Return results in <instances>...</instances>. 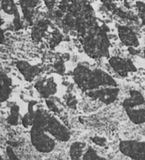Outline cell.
Here are the masks:
<instances>
[{"label": "cell", "instance_id": "obj_1", "mask_svg": "<svg viewBox=\"0 0 145 160\" xmlns=\"http://www.w3.org/2000/svg\"><path fill=\"white\" fill-rule=\"evenodd\" d=\"M109 28L103 24H96L85 35L83 39V50L92 58L98 59L109 54L111 40L108 36Z\"/></svg>", "mask_w": 145, "mask_h": 160}, {"label": "cell", "instance_id": "obj_2", "mask_svg": "<svg viewBox=\"0 0 145 160\" xmlns=\"http://www.w3.org/2000/svg\"><path fill=\"white\" fill-rule=\"evenodd\" d=\"M73 78L79 87L92 90L100 85L115 86V81L101 69H90L87 66L79 65L73 72Z\"/></svg>", "mask_w": 145, "mask_h": 160}, {"label": "cell", "instance_id": "obj_3", "mask_svg": "<svg viewBox=\"0 0 145 160\" xmlns=\"http://www.w3.org/2000/svg\"><path fill=\"white\" fill-rule=\"evenodd\" d=\"M109 64L112 70L121 77H127L129 73L137 71V68L129 58H122L120 56H112Z\"/></svg>", "mask_w": 145, "mask_h": 160}, {"label": "cell", "instance_id": "obj_4", "mask_svg": "<svg viewBox=\"0 0 145 160\" xmlns=\"http://www.w3.org/2000/svg\"><path fill=\"white\" fill-rule=\"evenodd\" d=\"M117 32H118V38L120 41L127 47L130 48H137L140 45V40L138 38V35L133 30L132 27L128 25H117Z\"/></svg>", "mask_w": 145, "mask_h": 160}, {"label": "cell", "instance_id": "obj_5", "mask_svg": "<svg viewBox=\"0 0 145 160\" xmlns=\"http://www.w3.org/2000/svg\"><path fill=\"white\" fill-rule=\"evenodd\" d=\"M123 154L130 157L132 159L145 160V143L133 142H123L120 144Z\"/></svg>", "mask_w": 145, "mask_h": 160}, {"label": "cell", "instance_id": "obj_6", "mask_svg": "<svg viewBox=\"0 0 145 160\" xmlns=\"http://www.w3.org/2000/svg\"><path fill=\"white\" fill-rule=\"evenodd\" d=\"M39 4V0H19L22 18L28 24H34L36 9Z\"/></svg>", "mask_w": 145, "mask_h": 160}, {"label": "cell", "instance_id": "obj_7", "mask_svg": "<svg viewBox=\"0 0 145 160\" xmlns=\"http://www.w3.org/2000/svg\"><path fill=\"white\" fill-rule=\"evenodd\" d=\"M119 94V90L117 88H103L99 90H96L94 92L87 93V96L92 98L93 99H98L105 104H110L115 101Z\"/></svg>", "mask_w": 145, "mask_h": 160}, {"label": "cell", "instance_id": "obj_8", "mask_svg": "<svg viewBox=\"0 0 145 160\" xmlns=\"http://www.w3.org/2000/svg\"><path fill=\"white\" fill-rule=\"evenodd\" d=\"M16 68L20 71V73L23 76V78L28 82L33 81L42 70L38 66H32L28 62L23 61V60L17 61Z\"/></svg>", "mask_w": 145, "mask_h": 160}, {"label": "cell", "instance_id": "obj_9", "mask_svg": "<svg viewBox=\"0 0 145 160\" xmlns=\"http://www.w3.org/2000/svg\"><path fill=\"white\" fill-rule=\"evenodd\" d=\"M35 87L38 92L44 98L51 97L57 91V85L52 78H45L38 81L35 83Z\"/></svg>", "mask_w": 145, "mask_h": 160}, {"label": "cell", "instance_id": "obj_10", "mask_svg": "<svg viewBox=\"0 0 145 160\" xmlns=\"http://www.w3.org/2000/svg\"><path fill=\"white\" fill-rule=\"evenodd\" d=\"M11 85L12 82L11 79L5 73L2 72L1 74V99L2 102L8 99L11 93Z\"/></svg>", "mask_w": 145, "mask_h": 160}, {"label": "cell", "instance_id": "obj_11", "mask_svg": "<svg viewBox=\"0 0 145 160\" xmlns=\"http://www.w3.org/2000/svg\"><path fill=\"white\" fill-rule=\"evenodd\" d=\"M1 9L7 15H11L13 18L20 16L18 7L14 0H1Z\"/></svg>", "mask_w": 145, "mask_h": 160}, {"label": "cell", "instance_id": "obj_12", "mask_svg": "<svg viewBox=\"0 0 145 160\" xmlns=\"http://www.w3.org/2000/svg\"><path fill=\"white\" fill-rule=\"evenodd\" d=\"M127 112L128 117L135 124H142L145 123V109L140 110H130L127 109Z\"/></svg>", "mask_w": 145, "mask_h": 160}, {"label": "cell", "instance_id": "obj_13", "mask_svg": "<svg viewBox=\"0 0 145 160\" xmlns=\"http://www.w3.org/2000/svg\"><path fill=\"white\" fill-rule=\"evenodd\" d=\"M63 38H64V36L62 35V33L56 27H53L51 32V38L49 40L50 48L54 49L56 46H58L63 41Z\"/></svg>", "mask_w": 145, "mask_h": 160}, {"label": "cell", "instance_id": "obj_14", "mask_svg": "<svg viewBox=\"0 0 145 160\" xmlns=\"http://www.w3.org/2000/svg\"><path fill=\"white\" fill-rule=\"evenodd\" d=\"M83 148V143L81 142H74L70 148V157L72 160H81L82 152Z\"/></svg>", "mask_w": 145, "mask_h": 160}, {"label": "cell", "instance_id": "obj_15", "mask_svg": "<svg viewBox=\"0 0 145 160\" xmlns=\"http://www.w3.org/2000/svg\"><path fill=\"white\" fill-rule=\"evenodd\" d=\"M136 8L138 11V17L142 21V23L145 25V2L143 1H137Z\"/></svg>", "mask_w": 145, "mask_h": 160}, {"label": "cell", "instance_id": "obj_16", "mask_svg": "<svg viewBox=\"0 0 145 160\" xmlns=\"http://www.w3.org/2000/svg\"><path fill=\"white\" fill-rule=\"evenodd\" d=\"M53 68L59 73V74H64L66 71V67H65V60L63 58L57 59L54 64H53Z\"/></svg>", "mask_w": 145, "mask_h": 160}, {"label": "cell", "instance_id": "obj_17", "mask_svg": "<svg viewBox=\"0 0 145 160\" xmlns=\"http://www.w3.org/2000/svg\"><path fill=\"white\" fill-rule=\"evenodd\" d=\"M91 140L98 146H105L107 142V140L104 137H93Z\"/></svg>", "mask_w": 145, "mask_h": 160}, {"label": "cell", "instance_id": "obj_18", "mask_svg": "<svg viewBox=\"0 0 145 160\" xmlns=\"http://www.w3.org/2000/svg\"><path fill=\"white\" fill-rule=\"evenodd\" d=\"M77 99L73 97V96H69L68 98H67V105L69 107V108H72V109H76L77 107Z\"/></svg>", "mask_w": 145, "mask_h": 160}, {"label": "cell", "instance_id": "obj_19", "mask_svg": "<svg viewBox=\"0 0 145 160\" xmlns=\"http://www.w3.org/2000/svg\"><path fill=\"white\" fill-rule=\"evenodd\" d=\"M43 1L48 9H52L57 2V0H43Z\"/></svg>", "mask_w": 145, "mask_h": 160}, {"label": "cell", "instance_id": "obj_20", "mask_svg": "<svg viewBox=\"0 0 145 160\" xmlns=\"http://www.w3.org/2000/svg\"><path fill=\"white\" fill-rule=\"evenodd\" d=\"M143 57H144V59H145V51L143 52Z\"/></svg>", "mask_w": 145, "mask_h": 160}]
</instances>
